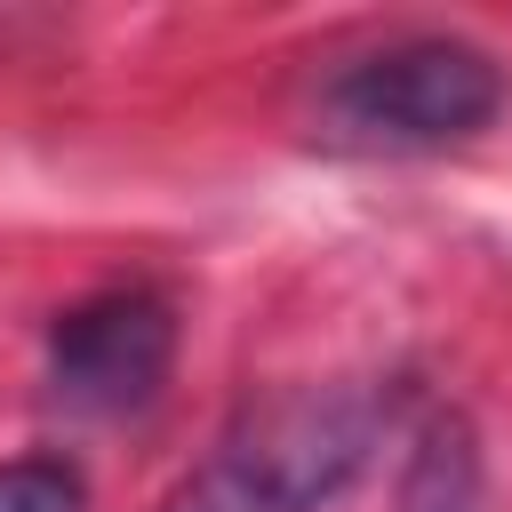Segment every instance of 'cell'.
Masks as SVG:
<instances>
[{
	"instance_id": "3",
	"label": "cell",
	"mask_w": 512,
	"mask_h": 512,
	"mask_svg": "<svg viewBox=\"0 0 512 512\" xmlns=\"http://www.w3.org/2000/svg\"><path fill=\"white\" fill-rule=\"evenodd\" d=\"M168 368H176V312L152 288L80 296L48 328V392L72 416H136V408H152Z\"/></svg>"
},
{
	"instance_id": "5",
	"label": "cell",
	"mask_w": 512,
	"mask_h": 512,
	"mask_svg": "<svg viewBox=\"0 0 512 512\" xmlns=\"http://www.w3.org/2000/svg\"><path fill=\"white\" fill-rule=\"evenodd\" d=\"M0 512H80V472L64 456H16L0 464Z\"/></svg>"
},
{
	"instance_id": "4",
	"label": "cell",
	"mask_w": 512,
	"mask_h": 512,
	"mask_svg": "<svg viewBox=\"0 0 512 512\" xmlns=\"http://www.w3.org/2000/svg\"><path fill=\"white\" fill-rule=\"evenodd\" d=\"M400 512H480V464H472V440L464 432H432L416 448V472H408Z\"/></svg>"
},
{
	"instance_id": "2",
	"label": "cell",
	"mask_w": 512,
	"mask_h": 512,
	"mask_svg": "<svg viewBox=\"0 0 512 512\" xmlns=\"http://www.w3.org/2000/svg\"><path fill=\"white\" fill-rule=\"evenodd\" d=\"M376 440V400L344 384L280 392L248 408L184 480L160 512H320L368 456Z\"/></svg>"
},
{
	"instance_id": "1",
	"label": "cell",
	"mask_w": 512,
	"mask_h": 512,
	"mask_svg": "<svg viewBox=\"0 0 512 512\" xmlns=\"http://www.w3.org/2000/svg\"><path fill=\"white\" fill-rule=\"evenodd\" d=\"M504 112V64L456 32H400L320 80L312 136L336 152H448Z\"/></svg>"
}]
</instances>
